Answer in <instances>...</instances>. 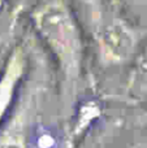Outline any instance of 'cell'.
<instances>
[{
	"instance_id": "cell-1",
	"label": "cell",
	"mask_w": 147,
	"mask_h": 148,
	"mask_svg": "<svg viewBox=\"0 0 147 148\" xmlns=\"http://www.w3.org/2000/svg\"><path fill=\"white\" fill-rule=\"evenodd\" d=\"M31 25L51 55L65 107L74 104L85 74L83 29L64 0H43L31 13Z\"/></svg>"
},
{
	"instance_id": "cell-2",
	"label": "cell",
	"mask_w": 147,
	"mask_h": 148,
	"mask_svg": "<svg viewBox=\"0 0 147 148\" xmlns=\"http://www.w3.org/2000/svg\"><path fill=\"white\" fill-rule=\"evenodd\" d=\"M82 14L99 61L120 66L138 51V33L107 0H80Z\"/></svg>"
},
{
	"instance_id": "cell-3",
	"label": "cell",
	"mask_w": 147,
	"mask_h": 148,
	"mask_svg": "<svg viewBox=\"0 0 147 148\" xmlns=\"http://www.w3.org/2000/svg\"><path fill=\"white\" fill-rule=\"evenodd\" d=\"M27 69L26 53L21 46H17L8 53L0 70V126L12 112L21 94L23 78Z\"/></svg>"
},
{
	"instance_id": "cell-4",
	"label": "cell",
	"mask_w": 147,
	"mask_h": 148,
	"mask_svg": "<svg viewBox=\"0 0 147 148\" xmlns=\"http://www.w3.org/2000/svg\"><path fill=\"white\" fill-rule=\"evenodd\" d=\"M31 100L18 96L12 112L0 126V148H31Z\"/></svg>"
},
{
	"instance_id": "cell-5",
	"label": "cell",
	"mask_w": 147,
	"mask_h": 148,
	"mask_svg": "<svg viewBox=\"0 0 147 148\" xmlns=\"http://www.w3.org/2000/svg\"><path fill=\"white\" fill-rule=\"evenodd\" d=\"M5 59H7V57H4V59H0V70H1L3 65H4V61H5Z\"/></svg>"
}]
</instances>
